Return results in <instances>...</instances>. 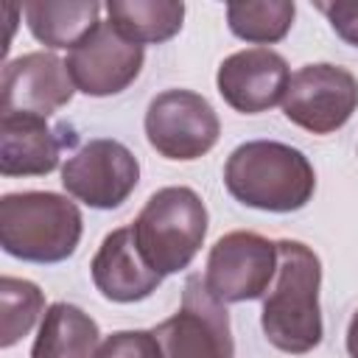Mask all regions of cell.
Returning <instances> with one entry per match:
<instances>
[{
	"label": "cell",
	"instance_id": "obj_3",
	"mask_svg": "<svg viewBox=\"0 0 358 358\" xmlns=\"http://www.w3.org/2000/svg\"><path fill=\"white\" fill-rule=\"evenodd\" d=\"M84 232L76 201L50 190L6 193L0 199V246L25 263L67 260Z\"/></svg>",
	"mask_w": 358,
	"mask_h": 358
},
{
	"label": "cell",
	"instance_id": "obj_13",
	"mask_svg": "<svg viewBox=\"0 0 358 358\" xmlns=\"http://www.w3.org/2000/svg\"><path fill=\"white\" fill-rule=\"evenodd\" d=\"M90 274H92V282L101 291V296L109 302H120V305L140 302V299L151 296L162 282V274L154 271L148 266V260L143 257V252L134 241L131 224L112 229L101 241V246L90 263Z\"/></svg>",
	"mask_w": 358,
	"mask_h": 358
},
{
	"label": "cell",
	"instance_id": "obj_9",
	"mask_svg": "<svg viewBox=\"0 0 358 358\" xmlns=\"http://www.w3.org/2000/svg\"><path fill=\"white\" fill-rule=\"evenodd\" d=\"M355 109L358 78L327 62L299 67L282 98V115L310 134H333L352 117Z\"/></svg>",
	"mask_w": 358,
	"mask_h": 358
},
{
	"label": "cell",
	"instance_id": "obj_1",
	"mask_svg": "<svg viewBox=\"0 0 358 358\" xmlns=\"http://www.w3.org/2000/svg\"><path fill=\"white\" fill-rule=\"evenodd\" d=\"M322 263L302 241H277V274L263 296L260 327L271 347L288 355H305L322 344L319 310Z\"/></svg>",
	"mask_w": 358,
	"mask_h": 358
},
{
	"label": "cell",
	"instance_id": "obj_22",
	"mask_svg": "<svg viewBox=\"0 0 358 358\" xmlns=\"http://www.w3.org/2000/svg\"><path fill=\"white\" fill-rule=\"evenodd\" d=\"M347 352H350V358H358V310L352 313V319L347 324Z\"/></svg>",
	"mask_w": 358,
	"mask_h": 358
},
{
	"label": "cell",
	"instance_id": "obj_7",
	"mask_svg": "<svg viewBox=\"0 0 358 358\" xmlns=\"http://www.w3.org/2000/svg\"><path fill=\"white\" fill-rule=\"evenodd\" d=\"M140 182L137 157L120 143L109 137L87 140L76 148L62 165L64 190L87 207L115 210L120 207Z\"/></svg>",
	"mask_w": 358,
	"mask_h": 358
},
{
	"label": "cell",
	"instance_id": "obj_2",
	"mask_svg": "<svg viewBox=\"0 0 358 358\" xmlns=\"http://www.w3.org/2000/svg\"><path fill=\"white\" fill-rule=\"evenodd\" d=\"M224 185L246 207L296 213L313 199L316 173L299 148L277 140H249L227 157Z\"/></svg>",
	"mask_w": 358,
	"mask_h": 358
},
{
	"label": "cell",
	"instance_id": "obj_8",
	"mask_svg": "<svg viewBox=\"0 0 358 358\" xmlns=\"http://www.w3.org/2000/svg\"><path fill=\"white\" fill-rule=\"evenodd\" d=\"M277 274V243L257 232H227L207 255L204 285L218 302H249L266 296Z\"/></svg>",
	"mask_w": 358,
	"mask_h": 358
},
{
	"label": "cell",
	"instance_id": "obj_15",
	"mask_svg": "<svg viewBox=\"0 0 358 358\" xmlns=\"http://www.w3.org/2000/svg\"><path fill=\"white\" fill-rule=\"evenodd\" d=\"M98 347V322L78 305L53 302L42 316L31 358H95Z\"/></svg>",
	"mask_w": 358,
	"mask_h": 358
},
{
	"label": "cell",
	"instance_id": "obj_11",
	"mask_svg": "<svg viewBox=\"0 0 358 358\" xmlns=\"http://www.w3.org/2000/svg\"><path fill=\"white\" fill-rule=\"evenodd\" d=\"M76 84L67 64L56 53H22L3 67L0 78V115L50 117L70 103Z\"/></svg>",
	"mask_w": 358,
	"mask_h": 358
},
{
	"label": "cell",
	"instance_id": "obj_10",
	"mask_svg": "<svg viewBox=\"0 0 358 358\" xmlns=\"http://www.w3.org/2000/svg\"><path fill=\"white\" fill-rule=\"evenodd\" d=\"M145 62L143 45L129 42L115 31V25L101 20L67 56V73L84 95L106 98L123 92L137 81Z\"/></svg>",
	"mask_w": 358,
	"mask_h": 358
},
{
	"label": "cell",
	"instance_id": "obj_20",
	"mask_svg": "<svg viewBox=\"0 0 358 358\" xmlns=\"http://www.w3.org/2000/svg\"><path fill=\"white\" fill-rule=\"evenodd\" d=\"M95 358H162V350L151 330H117L101 341Z\"/></svg>",
	"mask_w": 358,
	"mask_h": 358
},
{
	"label": "cell",
	"instance_id": "obj_6",
	"mask_svg": "<svg viewBox=\"0 0 358 358\" xmlns=\"http://www.w3.org/2000/svg\"><path fill=\"white\" fill-rule=\"evenodd\" d=\"M221 134L210 101L193 90H165L145 109V137L151 148L176 162L204 157Z\"/></svg>",
	"mask_w": 358,
	"mask_h": 358
},
{
	"label": "cell",
	"instance_id": "obj_17",
	"mask_svg": "<svg viewBox=\"0 0 358 358\" xmlns=\"http://www.w3.org/2000/svg\"><path fill=\"white\" fill-rule=\"evenodd\" d=\"M109 22L134 45H159L179 34L185 3L179 0H109Z\"/></svg>",
	"mask_w": 358,
	"mask_h": 358
},
{
	"label": "cell",
	"instance_id": "obj_19",
	"mask_svg": "<svg viewBox=\"0 0 358 358\" xmlns=\"http://www.w3.org/2000/svg\"><path fill=\"white\" fill-rule=\"evenodd\" d=\"M45 316V294L36 282L20 277H0V347H14Z\"/></svg>",
	"mask_w": 358,
	"mask_h": 358
},
{
	"label": "cell",
	"instance_id": "obj_21",
	"mask_svg": "<svg viewBox=\"0 0 358 358\" xmlns=\"http://www.w3.org/2000/svg\"><path fill=\"white\" fill-rule=\"evenodd\" d=\"M316 8L327 17L330 28L352 48H358V0H336V3H324L319 0Z\"/></svg>",
	"mask_w": 358,
	"mask_h": 358
},
{
	"label": "cell",
	"instance_id": "obj_4",
	"mask_svg": "<svg viewBox=\"0 0 358 358\" xmlns=\"http://www.w3.org/2000/svg\"><path fill=\"white\" fill-rule=\"evenodd\" d=\"M134 241L154 271L176 274L193 263L207 238V207L193 187L157 190L131 224Z\"/></svg>",
	"mask_w": 358,
	"mask_h": 358
},
{
	"label": "cell",
	"instance_id": "obj_5",
	"mask_svg": "<svg viewBox=\"0 0 358 358\" xmlns=\"http://www.w3.org/2000/svg\"><path fill=\"white\" fill-rule=\"evenodd\" d=\"M151 333L162 358H235L229 313L224 302L207 291L199 274L185 280L179 310Z\"/></svg>",
	"mask_w": 358,
	"mask_h": 358
},
{
	"label": "cell",
	"instance_id": "obj_12",
	"mask_svg": "<svg viewBox=\"0 0 358 358\" xmlns=\"http://www.w3.org/2000/svg\"><path fill=\"white\" fill-rule=\"evenodd\" d=\"M291 81L288 62L271 48H246L218 64L215 87L241 115H260L282 103Z\"/></svg>",
	"mask_w": 358,
	"mask_h": 358
},
{
	"label": "cell",
	"instance_id": "obj_14",
	"mask_svg": "<svg viewBox=\"0 0 358 358\" xmlns=\"http://www.w3.org/2000/svg\"><path fill=\"white\" fill-rule=\"evenodd\" d=\"M62 140L34 115H0V173L45 176L59 165Z\"/></svg>",
	"mask_w": 358,
	"mask_h": 358
},
{
	"label": "cell",
	"instance_id": "obj_18",
	"mask_svg": "<svg viewBox=\"0 0 358 358\" xmlns=\"http://www.w3.org/2000/svg\"><path fill=\"white\" fill-rule=\"evenodd\" d=\"M294 3L291 0H235L227 3V25L229 31L252 45H274L285 39L294 25Z\"/></svg>",
	"mask_w": 358,
	"mask_h": 358
},
{
	"label": "cell",
	"instance_id": "obj_16",
	"mask_svg": "<svg viewBox=\"0 0 358 358\" xmlns=\"http://www.w3.org/2000/svg\"><path fill=\"white\" fill-rule=\"evenodd\" d=\"M31 36L48 48H76L98 22V0H28L22 3Z\"/></svg>",
	"mask_w": 358,
	"mask_h": 358
}]
</instances>
